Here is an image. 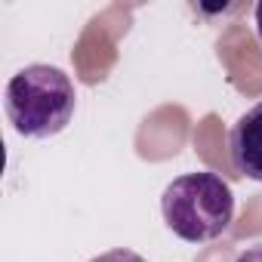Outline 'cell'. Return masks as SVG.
<instances>
[{"mask_svg":"<svg viewBox=\"0 0 262 262\" xmlns=\"http://www.w3.org/2000/svg\"><path fill=\"white\" fill-rule=\"evenodd\" d=\"M77 93L71 77L56 65H25L7 83V114L16 133L50 139L71 123Z\"/></svg>","mask_w":262,"mask_h":262,"instance_id":"obj_1","label":"cell"},{"mask_svg":"<svg viewBox=\"0 0 262 262\" xmlns=\"http://www.w3.org/2000/svg\"><path fill=\"white\" fill-rule=\"evenodd\" d=\"M228 155H231V167L241 176L262 182V102H256L231 126Z\"/></svg>","mask_w":262,"mask_h":262,"instance_id":"obj_3","label":"cell"},{"mask_svg":"<svg viewBox=\"0 0 262 262\" xmlns=\"http://www.w3.org/2000/svg\"><path fill=\"white\" fill-rule=\"evenodd\" d=\"M234 262H262V247H250V250H244Z\"/></svg>","mask_w":262,"mask_h":262,"instance_id":"obj_5","label":"cell"},{"mask_svg":"<svg viewBox=\"0 0 262 262\" xmlns=\"http://www.w3.org/2000/svg\"><path fill=\"white\" fill-rule=\"evenodd\" d=\"M161 213L167 228L188 241L207 244L219 237L234 219V194L231 185L210 170L185 173L173 179L161 194Z\"/></svg>","mask_w":262,"mask_h":262,"instance_id":"obj_2","label":"cell"},{"mask_svg":"<svg viewBox=\"0 0 262 262\" xmlns=\"http://www.w3.org/2000/svg\"><path fill=\"white\" fill-rule=\"evenodd\" d=\"M90 262H148V259H142V256H139V253H133V250L117 247V250H108V253H102V256L90 259Z\"/></svg>","mask_w":262,"mask_h":262,"instance_id":"obj_4","label":"cell"},{"mask_svg":"<svg viewBox=\"0 0 262 262\" xmlns=\"http://www.w3.org/2000/svg\"><path fill=\"white\" fill-rule=\"evenodd\" d=\"M253 19H256V34H259V40H262V4H256Z\"/></svg>","mask_w":262,"mask_h":262,"instance_id":"obj_6","label":"cell"}]
</instances>
